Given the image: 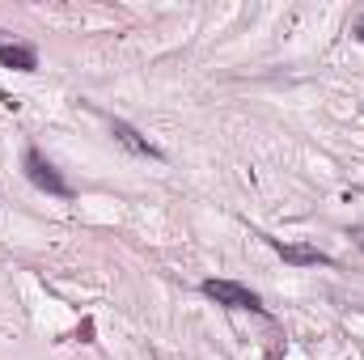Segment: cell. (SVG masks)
<instances>
[{
  "instance_id": "1",
  "label": "cell",
  "mask_w": 364,
  "mask_h": 360,
  "mask_svg": "<svg viewBox=\"0 0 364 360\" xmlns=\"http://www.w3.org/2000/svg\"><path fill=\"white\" fill-rule=\"evenodd\" d=\"M203 297H212L216 305H229V309H250V314H267L259 292H250L246 284H233V280H203L199 284Z\"/></svg>"
},
{
  "instance_id": "7",
  "label": "cell",
  "mask_w": 364,
  "mask_h": 360,
  "mask_svg": "<svg viewBox=\"0 0 364 360\" xmlns=\"http://www.w3.org/2000/svg\"><path fill=\"white\" fill-rule=\"evenodd\" d=\"M356 38H360V43H364V17H360V26H356Z\"/></svg>"
},
{
  "instance_id": "2",
  "label": "cell",
  "mask_w": 364,
  "mask_h": 360,
  "mask_svg": "<svg viewBox=\"0 0 364 360\" xmlns=\"http://www.w3.org/2000/svg\"><path fill=\"white\" fill-rule=\"evenodd\" d=\"M21 166H26V179L34 182L38 191H47V195H60V199H73V186L64 182V174L38 153V149H26V157H21Z\"/></svg>"
},
{
  "instance_id": "4",
  "label": "cell",
  "mask_w": 364,
  "mask_h": 360,
  "mask_svg": "<svg viewBox=\"0 0 364 360\" xmlns=\"http://www.w3.org/2000/svg\"><path fill=\"white\" fill-rule=\"evenodd\" d=\"M0 64L13 73H34L38 68V51L26 43H0Z\"/></svg>"
},
{
  "instance_id": "5",
  "label": "cell",
  "mask_w": 364,
  "mask_h": 360,
  "mask_svg": "<svg viewBox=\"0 0 364 360\" xmlns=\"http://www.w3.org/2000/svg\"><path fill=\"white\" fill-rule=\"evenodd\" d=\"M110 132H114V136H119V144H127L132 153H140V157H161V149H157V144H149V140H144L132 123L114 119V123H110Z\"/></svg>"
},
{
  "instance_id": "6",
  "label": "cell",
  "mask_w": 364,
  "mask_h": 360,
  "mask_svg": "<svg viewBox=\"0 0 364 360\" xmlns=\"http://www.w3.org/2000/svg\"><path fill=\"white\" fill-rule=\"evenodd\" d=\"M77 339H81V344H93V322H90V318L77 327Z\"/></svg>"
},
{
  "instance_id": "3",
  "label": "cell",
  "mask_w": 364,
  "mask_h": 360,
  "mask_svg": "<svg viewBox=\"0 0 364 360\" xmlns=\"http://www.w3.org/2000/svg\"><path fill=\"white\" fill-rule=\"evenodd\" d=\"M272 246L279 250L284 263H296V268H331V263H335L331 255H322V250H314V246H288V242H275V238H272Z\"/></svg>"
}]
</instances>
